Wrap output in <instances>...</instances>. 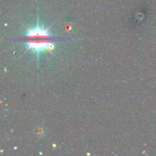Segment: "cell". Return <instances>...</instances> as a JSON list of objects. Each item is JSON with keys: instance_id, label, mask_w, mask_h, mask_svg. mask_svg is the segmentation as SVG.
Instances as JSON below:
<instances>
[{"instance_id": "1", "label": "cell", "mask_w": 156, "mask_h": 156, "mask_svg": "<svg viewBox=\"0 0 156 156\" xmlns=\"http://www.w3.org/2000/svg\"><path fill=\"white\" fill-rule=\"evenodd\" d=\"M18 41L24 43L27 45L25 52L30 50L36 54L37 58L39 59L41 53H50L55 49V44L57 41L62 40L60 37L53 36L50 32V27L40 26L39 21L34 27H27L25 35L20 37L15 38Z\"/></svg>"}]
</instances>
